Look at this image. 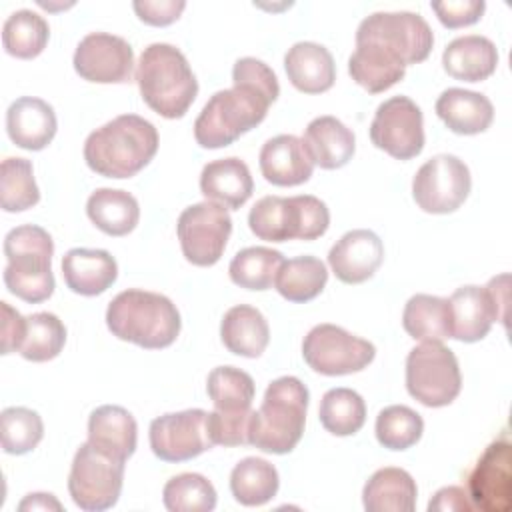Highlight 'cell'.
Instances as JSON below:
<instances>
[{"label": "cell", "mask_w": 512, "mask_h": 512, "mask_svg": "<svg viewBox=\"0 0 512 512\" xmlns=\"http://www.w3.org/2000/svg\"><path fill=\"white\" fill-rule=\"evenodd\" d=\"M232 82L258 90L270 100V104L276 102V98L280 96V84L274 70L266 62L252 56H244L234 62Z\"/></svg>", "instance_id": "bcb514c9"}, {"label": "cell", "mask_w": 512, "mask_h": 512, "mask_svg": "<svg viewBox=\"0 0 512 512\" xmlns=\"http://www.w3.org/2000/svg\"><path fill=\"white\" fill-rule=\"evenodd\" d=\"M512 446L506 436L494 440L468 476V498L474 510L508 512L512 494Z\"/></svg>", "instance_id": "e0dca14e"}, {"label": "cell", "mask_w": 512, "mask_h": 512, "mask_svg": "<svg viewBox=\"0 0 512 512\" xmlns=\"http://www.w3.org/2000/svg\"><path fill=\"white\" fill-rule=\"evenodd\" d=\"M0 434L2 450L6 454L20 456L40 444L44 436V424L38 412L24 406H10L2 410Z\"/></svg>", "instance_id": "ee69618b"}, {"label": "cell", "mask_w": 512, "mask_h": 512, "mask_svg": "<svg viewBox=\"0 0 512 512\" xmlns=\"http://www.w3.org/2000/svg\"><path fill=\"white\" fill-rule=\"evenodd\" d=\"M462 388L454 352L442 342H422L406 358V390L428 408H442L456 400Z\"/></svg>", "instance_id": "ba28073f"}, {"label": "cell", "mask_w": 512, "mask_h": 512, "mask_svg": "<svg viewBox=\"0 0 512 512\" xmlns=\"http://www.w3.org/2000/svg\"><path fill=\"white\" fill-rule=\"evenodd\" d=\"M260 172L274 186H298L310 180L314 162L308 156L302 138L278 134L264 142L258 156Z\"/></svg>", "instance_id": "d6986e66"}, {"label": "cell", "mask_w": 512, "mask_h": 512, "mask_svg": "<svg viewBox=\"0 0 512 512\" xmlns=\"http://www.w3.org/2000/svg\"><path fill=\"white\" fill-rule=\"evenodd\" d=\"M508 282H510V276L508 274H500V276H494L486 286V294L490 298V304H492V312H494V320L496 322H502L506 326V304H508Z\"/></svg>", "instance_id": "816d5d0a"}, {"label": "cell", "mask_w": 512, "mask_h": 512, "mask_svg": "<svg viewBox=\"0 0 512 512\" xmlns=\"http://www.w3.org/2000/svg\"><path fill=\"white\" fill-rule=\"evenodd\" d=\"M142 100L164 118H182L198 94V80L186 56L172 44L154 42L136 64Z\"/></svg>", "instance_id": "277c9868"}, {"label": "cell", "mask_w": 512, "mask_h": 512, "mask_svg": "<svg viewBox=\"0 0 512 512\" xmlns=\"http://www.w3.org/2000/svg\"><path fill=\"white\" fill-rule=\"evenodd\" d=\"M50 38L48 22L32 10L12 12L2 26V46L4 50L20 60H30L42 54Z\"/></svg>", "instance_id": "d590c367"}, {"label": "cell", "mask_w": 512, "mask_h": 512, "mask_svg": "<svg viewBox=\"0 0 512 512\" xmlns=\"http://www.w3.org/2000/svg\"><path fill=\"white\" fill-rule=\"evenodd\" d=\"M40 190L34 180L32 162L26 158H6L0 166V206L4 212H24L36 206Z\"/></svg>", "instance_id": "60d3db41"}, {"label": "cell", "mask_w": 512, "mask_h": 512, "mask_svg": "<svg viewBox=\"0 0 512 512\" xmlns=\"http://www.w3.org/2000/svg\"><path fill=\"white\" fill-rule=\"evenodd\" d=\"M248 226L256 238L266 242L316 240L326 234L330 212L320 198L310 194L264 196L252 206Z\"/></svg>", "instance_id": "52a82bcc"}, {"label": "cell", "mask_w": 512, "mask_h": 512, "mask_svg": "<svg viewBox=\"0 0 512 512\" xmlns=\"http://www.w3.org/2000/svg\"><path fill=\"white\" fill-rule=\"evenodd\" d=\"M418 488L414 478L396 466L376 470L362 490V504L368 512H412Z\"/></svg>", "instance_id": "f546056e"}, {"label": "cell", "mask_w": 512, "mask_h": 512, "mask_svg": "<svg viewBox=\"0 0 512 512\" xmlns=\"http://www.w3.org/2000/svg\"><path fill=\"white\" fill-rule=\"evenodd\" d=\"M284 262L282 252L266 246H250L232 258L228 266L230 280L246 290H268Z\"/></svg>", "instance_id": "8d00e7d4"}, {"label": "cell", "mask_w": 512, "mask_h": 512, "mask_svg": "<svg viewBox=\"0 0 512 512\" xmlns=\"http://www.w3.org/2000/svg\"><path fill=\"white\" fill-rule=\"evenodd\" d=\"M376 42L394 52L406 66L424 62L434 46V34L428 22L416 12H374L366 16L356 42Z\"/></svg>", "instance_id": "7c38bea8"}, {"label": "cell", "mask_w": 512, "mask_h": 512, "mask_svg": "<svg viewBox=\"0 0 512 512\" xmlns=\"http://www.w3.org/2000/svg\"><path fill=\"white\" fill-rule=\"evenodd\" d=\"M88 442L110 458L126 462L136 450L138 424L122 406H98L88 418Z\"/></svg>", "instance_id": "7402d4cb"}, {"label": "cell", "mask_w": 512, "mask_h": 512, "mask_svg": "<svg viewBox=\"0 0 512 512\" xmlns=\"http://www.w3.org/2000/svg\"><path fill=\"white\" fill-rule=\"evenodd\" d=\"M86 214L104 234L126 236L140 220V206L138 200L126 190L98 188L86 202Z\"/></svg>", "instance_id": "1f68e13d"}, {"label": "cell", "mask_w": 512, "mask_h": 512, "mask_svg": "<svg viewBox=\"0 0 512 512\" xmlns=\"http://www.w3.org/2000/svg\"><path fill=\"white\" fill-rule=\"evenodd\" d=\"M252 410L246 412H208V434L212 444L244 446L248 444V426Z\"/></svg>", "instance_id": "f6af8a7d"}, {"label": "cell", "mask_w": 512, "mask_h": 512, "mask_svg": "<svg viewBox=\"0 0 512 512\" xmlns=\"http://www.w3.org/2000/svg\"><path fill=\"white\" fill-rule=\"evenodd\" d=\"M52 236L36 224H22L12 228L4 238V284L8 292L24 302L38 304L52 296Z\"/></svg>", "instance_id": "5b68a950"}, {"label": "cell", "mask_w": 512, "mask_h": 512, "mask_svg": "<svg viewBox=\"0 0 512 512\" xmlns=\"http://www.w3.org/2000/svg\"><path fill=\"white\" fill-rule=\"evenodd\" d=\"M376 440L388 448V450H408L414 446L424 432V420L422 416L404 406V404H392L380 410L376 416Z\"/></svg>", "instance_id": "7bdbcfd3"}, {"label": "cell", "mask_w": 512, "mask_h": 512, "mask_svg": "<svg viewBox=\"0 0 512 512\" xmlns=\"http://www.w3.org/2000/svg\"><path fill=\"white\" fill-rule=\"evenodd\" d=\"M302 356L318 374L344 376L364 370L374 360L376 348L336 324H318L304 336Z\"/></svg>", "instance_id": "30bf717a"}, {"label": "cell", "mask_w": 512, "mask_h": 512, "mask_svg": "<svg viewBox=\"0 0 512 512\" xmlns=\"http://www.w3.org/2000/svg\"><path fill=\"white\" fill-rule=\"evenodd\" d=\"M284 70L290 84L304 94H322L334 86L336 64L326 46L296 42L284 56Z\"/></svg>", "instance_id": "d4e9b609"}, {"label": "cell", "mask_w": 512, "mask_h": 512, "mask_svg": "<svg viewBox=\"0 0 512 512\" xmlns=\"http://www.w3.org/2000/svg\"><path fill=\"white\" fill-rule=\"evenodd\" d=\"M434 110L448 130L464 136L488 130L494 120L492 102L484 94L464 88L444 90L438 96Z\"/></svg>", "instance_id": "4316f807"}, {"label": "cell", "mask_w": 512, "mask_h": 512, "mask_svg": "<svg viewBox=\"0 0 512 512\" xmlns=\"http://www.w3.org/2000/svg\"><path fill=\"white\" fill-rule=\"evenodd\" d=\"M72 64L88 82L126 84L134 74V50L122 36L90 32L78 42Z\"/></svg>", "instance_id": "2e32d148"}, {"label": "cell", "mask_w": 512, "mask_h": 512, "mask_svg": "<svg viewBox=\"0 0 512 512\" xmlns=\"http://www.w3.org/2000/svg\"><path fill=\"white\" fill-rule=\"evenodd\" d=\"M384 260V244L372 230L346 232L328 252V264L344 284H362L374 276Z\"/></svg>", "instance_id": "ac0fdd59"}, {"label": "cell", "mask_w": 512, "mask_h": 512, "mask_svg": "<svg viewBox=\"0 0 512 512\" xmlns=\"http://www.w3.org/2000/svg\"><path fill=\"white\" fill-rule=\"evenodd\" d=\"M318 416L330 434L352 436L366 422V404L352 388H332L322 396Z\"/></svg>", "instance_id": "74e56055"}, {"label": "cell", "mask_w": 512, "mask_h": 512, "mask_svg": "<svg viewBox=\"0 0 512 512\" xmlns=\"http://www.w3.org/2000/svg\"><path fill=\"white\" fill-rule=\"evenodd\" d=\"M326 282V264L320 258L306 254L282 262L274 288L288 302H310L324 290Z\"/></svg>", "instance_id": "836d02e7"}, {"label": "cell", "mask_w": 512, "mask_h": 512, "mask_svg": "<svg viewBox=\"0 0 512 512\" xmlns=\"http://www.w3.org/2000/svg\"><path fill=\"white\" fill-rule=\"evenodd\" d=\"M252 190L254 180L250 168L236 156L212 160L200 172V192L206 200L218 202L224 208L238 210L248 202Z\"/></svg>", "instance_id": "cb8c5ba5"}, {"label": "cell", "mask_w": 512, "mask_h": 512, "mask_svg": "<svg viewBox=\"0 0 512 512\" xmlns=\"http://www.w3.org/2000/svg\"><path fill=\"white\" fill-rule=\"evenodd\" d=\"M470 170L454 154H438L426 160L412 180V198L428 214H450L470 194Z\"/></svg>", "instance_id": "4fadbf2b"}, {"label": "cell", "mask_w": 512, "mask_h": 512, "mask_svg": "<svg viewBox=\"0 0 512 512\" xmlns=\"http://www.w3.org/2000/svg\"><path fill=\"white\" fill-rule=\"evenodd\" d=\"M370 140L396 160H410L424 148L422 110L408 96L384 100L372 118Z\"/></svg>", "instance_id": "5bb4252c"}, {"label": "cell", "mask_w": 512, "mask_h": 512, "mask_svg": "<svg viewBox=\"0 0 512 512\" xmlns=\"http://www.w3.org/2000/svg\"><path fill=\"white\" fill-rule=\"evenodd\" d=\"M2 308V354L18 352L26 334V318L14 310L8 302H0Z\"/></svg>", "instance_id": "681fc988"}, {"label": "cell", "mask_w": 512, "mask_h": 512, "mask_svg": "<svg viewBox=\"0 0 512 512\" xmlns=\"http://www.w3.org/2000/svg\"><path fill=\"white\" fill-rule=\"evenodd\" d=\"M430 8L436 12V18L446 28H464L476 24L484 10V0H444V2H432Z\"/></svg>", "instance_id": "7dc6e473"}, {"label": "cell", "mask_w": 512, "mask_h": 512, "mask_svg": "<svg viewBox=\"0 0 512 512\" xmlns=\"http://www.w3.org/2000/svg\"><path fill=\"white\" fill-rule=\"evenodd\" d=\"M230 232L228 208L210 200L184 208L176 222L182 254L194 266H214L224 254Z\"/></svg>", "instance_id": "8fae6325"}, {"label": "cell", "mask_w": 512, "mask_h": 512, "mask_svg": "<svg viewBox=\"0 0 512 512\" xmlns=\"http://www.w3.org/2000/svg\"><path fill=\"white\" fill-rule=\"evenodd\" d=\"M158 152V132L138 114H120L88 134L84 160L104 178H130Z\"/></svg>", "instance_id": "6da1fadb"}, {"label": "cell", "mask_w": 512, "mask_h": 512, "mask_svg": "<svg viewBox=\"0 0 512 512\" xmlns=\"http://www.w3.org/2000/svg\"><path fill=\"white\" fill-rule=\"evenodd\" d=\"M308 388L296 376L272 380L258 410H252L248 444L268 454H288L304 434Z\"/></svg>", "instance_id": "3957f363"}, {"label": "cell", "mask_w": 512, "mask_h": 512, "mask_svg": "<svg viewBox=\"0 0 512 512\" xmlns=\"http://www.w3.org/2000/svg\"><path fill=\"white\" fill-rule=\"evenodd\" d=\"M280 486L278 470L264 458L248 456L230 472V490L242 506H262L270 502Z\"/></svg>", "instance_id": "e575fe53"}, {"label": "cell", "mask_w": 512, "mask_h": 512, "mask_svg": "<svg viewBox=\"0 0 512 512\" xmlns=\"http://www.w3.org/2000/svg\"><path fill=\"white\" fill-rule=\"evenodd\" d=\"M216 498L212 482L194 472L172 476L162 490V502L170 512H210L216 508Z\"/></svg>", "instance_id": "b9f144b4"}, {"label": "cell", "mask_w": 512, "mask_h": 512, "mask_svg": "<svg viewBox=\"0 0 512 512\" xmlns=\"http://www.w3.org/2000/svg\"><path fill=\"white\" fill-rule=\"evenodd\" d=\"M448 76L464 82H482L496 72L498 50L494 42L480 34L454 38L442 54Z\"/></svg>", "instance_id": "83f0119b"}, {"label": "cell", "mask_w": 512, "mask_h": 512, "mask_svg": "<svg viewBox=\"0 0 512 512\" xmlns=\"http://www.w3.org/2000/svg\"><path fill=\"white\" fill-rule=\"evenodd\" d=\"M66 286L80 296H98L118 278L114 256L98 248H72L62 258Z\"/></svg>", "instance_id": "44dd1931"}, {"label": "cell", "mask_w": 512, "mask_h": 512, "mask_svg": "<svg viewBox=\"0 0 512 512\" xmlns=\"http://www.w3.org/2000/svg\"><path fill=\"white\" fill-rule=\"evenodd\" d=\"M428 512H474V504L464 488L444 486L428 502Z\"/></svg>", "instance_id": "f907efd6"}, {"label": "cell", "mask_w": 512, "mask_h": 512, "mask_svg": "<svg viewBox=\"0 0 512 512\" xmlns=\"http://www.w3.org/2000/svg\"><path fill=\"white\" fill-rule=\"evenodd\" d=\"M222 344L236 356L258 358L270 340V328L264 314L248 304L226 310L220 322Z\"/></svg>", "instance_id": "4dcf8cb0"}, {"label": "cell", "mask_w": 512, "mask_h": 512, "mask_svg": "<svg viewBox=\"0 0 512 512\" xmlns=\"http://www.w3.org/2000/svg\"><path fill=\"white\" fill-rule=\"evenodd\" d=\"M20 512L26 510H62V504L54 498V494H46V492H34L28 494L20 504H18Z\"/></svg>", "instance_id": "f5cc1de1"}, {"label": "cell", "mask_w": 512, "mask_h": 512, "mask_svg": "<svg viewBox=\"0 0 512 512\" xmlns=\"http://www.w3.org/2000/svg\"><path fill=\"white\" fill-rule=\"evenodd\" d=\"M136 16L150 26H168L180 18L186 8L182 0H136L132 2Z\"/></svg>", "instance_id": "c3c4849f"}, {"label": "cell", "mask_w": 512, "mask_h": 512, "mask_svg": "<svg viewBox=\"0 0 512 512\" xmlns=\"http://www.w3.org/2000/svg\"><path fill=\"white\" fill-rule=\"evenodd\" d=\"M348 74L370 94H380L404 78L406 64L388 48L362 40L348 60Z\"/></svg>", "instance_id": "484cf974"}, {"label": "cell", "mask_w": 512, "mask_h": 512, "mask_svg": "<svg viewBox=\"0 0 512 512\" xmlns=\"http://www.w3.org/2000/svg\"><path fill=\"white\" fill-rule=\"evenodd\" d=\"M206 392L214 410L246 412L254 400V380L248 372L234 366H218L208 374Z\"/></svg>", "instance_id": "f35d334b"}, {"label": "cell", "mask_w": 512, "mask_h": 512, "mask_svg": "<svg viewBox=\"0 0 512 512\" xmlns=\"http://www.w3.org/2000/svg\"><path fill=\"white\" fill-rule=\"evenodd\" d=\"M304 148L314 166L336 170L346 166L356 150L354 132L336 116H318L304 130Z\"/></svg>", "instance_id": "603a6c76"}, {"label": "cell", "mask_w": 512, "mask_h": 512, "mask_svg": "<svg viewBox=\"0 0 512 512\" xmlns=\"http://www.w3.org/2000/svg\"><path fill=\"white\" fill-rule=\"evenodd\" d=\"M180 324L176 304L158 292L130 288L114 296L106 308V326L112 336L146 350L174 344Z\"/></svg>", "instance_id": "7a4b0ae2"}, {"label": "cell", "mask_w": 512, "mask_h": 512, "mask_svg": "<svg viewBox=\"0 0 512 512\" xmlns=\"http://www.w3.org/2000/svg\"><path fill=\"white\" fill-rule=\"evenodd\" d=\"M66 344V326L52 312H34L26 316V334L20 356L30 362H48L56 358Z\"/></svg>", "instance_id": "ab89813d"}, {"label": "cell", "mask_w": 512, "mask_h": 512, "mask_svg": "<svg viewBox=\"0 0 512 512\" xmlns=\"http://www.w3.org/2000/svg\"><path fill=\"white\" fill-rule=\"evenodd\" d=\"M58 120L54 108L34 96L14 100L6 110V132L10 140L24 150H42L56 136Z\"/></svg>", "instance_id": "ffe728a7"}, {"label": "cell", "mask_w": 512, "mask_h": 512, "mask_svg": "<svg viewBox=\"0 0 512 512\" xmlns=\"http://www.w3.org/2000/svg\"><path fill=\"white\" fill-rule=\"evenodd\" d=\"M124 462L110 458L90 442H84L72 460L68 492L72 502L86 512L112 508L122 492Z\"/></svg>", "instance_id": "9c48e42d"}, {"label": "cell", "mask_w": 512, "mask_h": 512, "mask_svg": "<svg viewBox=\"0 0 512 512\" xmlns=\"http://www.w3.org/2000/svg\"><path fill=\"white\" fill-rule=\"evenodd\" d=\"M402 326L410 338L420 342H442L450 338L448 298L414 294L404 306Z\"/></svg>", "instance_id": "d6a6232c"}, {"label": "cell", "mask_w": 512, "mask_h": 512, "mask_svg": "<svg viewBox=\"0 0 512 512\" xmlns=\"http://www.w3.org/2000/svg\"><path fill=\"white\" fill-rule=\"evenodd\" d=\"M148 438L154 456L164 462H186L214 446L208 434V412L202 408L154 418Z\"/></svg>", "instance_id": "9a60e30c"}, {"label": "cell", "mask_w": 512, "mask_h": 512, "mask_svg": "<svg viewBox=\"0 0 512 512\" xmlns=\"http://www.w3.org/2000/svg\"><path fill=\"white\" fill-rule=\"evenodd\" d=\"M450 306V338L460 342H478L482 340L494 320L492 304L484 288L468 284L460 286L448 298Z\"/></svg>", "instance_id": "f1b7e54d"}, {"label": "cell", "mask_w": 512, "mask_h": 512, "mask_svg": "<svg viewBox=\"0 0 512 512\" xmlns=\"http://www.w3.org/2000/svg\"><path fill=\"white\" fill-rule=\"evenodd\" d=\"M270 100L258 90L234 84L218 90L204 104L194 122V138L202 148L214 150L236 142L242 134L256 128L268 114Z\"/></svg>", "instance_id": "8992f818"}]
</instances>
